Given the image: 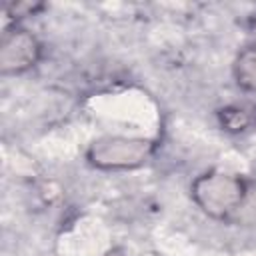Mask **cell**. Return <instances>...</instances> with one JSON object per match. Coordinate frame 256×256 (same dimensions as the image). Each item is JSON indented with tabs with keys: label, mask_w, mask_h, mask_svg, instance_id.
<instances>
[{
	"label": "cell",
	"mask_w": 256,
	"mask_h": 256,
	"mask_svg": "<svg viewBox=\"0 0 256 256\" xmlns=\"http://www.w3.org/2000/svg\"><path fill=\"white\" fill-rule=\"evenodd\" d=\"M220 122L228 132H242V130H246L250 126L252 118L244 108L228 106V108L220 110Z\"/></svg>",
	"instance_id": "obj_5"
},
{
	"label": "cell",
	"mask_w": 256,
	"mask_h": 256,
	"mask_svg": "<svg viewBox=\"0 0 256 256\" xmlns=\"http://www.w3.org/2000/svg\"><path fill=\"white\" fill-rule=\"evenodd\" d=\"M156 144L148 138L134 136H100L88 150L86 160L100 170H126L138 168L150 160Z\"/></svg>",
	"instance_id": "obj_2"
},
{
	"label": "cell",
	"mask_w": 256,
	"mask_h": 256,
	"mask_svg": "<svg viewBox=\"0 0 256 256\" xmlns=\"http://www.w3.org/2000/svg\"><path fill=\"white\" fill-rule=\"evenodd\" d=\"M42 56L40 40L22 28L6 30L0 42V72L22 74L38 64Z\"/></svg>",
	"instance_id": "obj_3"
},
{
	"label": "cell",
	"mask_w": 256,
	"mask_h": 256,
	"mask_svg": "<svg viewBox=\"0 0 256 256\" xmlns=\"http://www.w3.org/2000/svg\"><path fill=\"white\" fill-rule=\"evenodd\" d=\"M248 184L230 172L224 170H208L200 174L192 186L194 204L214 220H230L238 206L244 200Z\"/></svg>",
	"instance_id": "obj_1"
},
{
	"label": "cell",
	"mask_w": 256,
	"mask_h": 256,
	"mask_svg": "<svg viewBox=\"0 0 256 256\" xmlns=\"http://www.w3.org/2000/svg\"><path fill=\"white\" fill-rule=\"evenodd\" d=\"M234 80L246 92H256V44L246 46L238 52L234 66Z\"/></svg>",
	"instance_id": "obj_4"
},
{
	"label": "cell",
	"mask_w": 256,
	"mask_h": 256,
	"mask_svg": "<svg viewBox=\"0 0 256 256\" xmlns=\"http://www.w3.org/2000/svg\"><path fill=\"white\" fill-rule=\"evenodd\" d=\"M144 256H156V254H144Z\"/></svg>",
	"instance_id": "obj_7"
},
{
	"label": "cell",
	"mask_w": 256,
	"mask_h": 256,
	"mask_svg": "<svg viewBox=\"0 0 256 256\" xmlns=\"http://www.w3.org/2000/svg\"><path fill=\"white\" fill-rule=\"evenodd\" d=\"M254 24H256V22H254Z\"/></svg>",
	"instance_id": "obj_8"
},
{
	"label": "cell",
	"mask_w": 256,
	"mask_h": 256,
	"mask_svg": "<svg viewBox=\"0 0 256 256\" xmlns=\"http://www.w3.org/2000/svg\"><path fill=\"white\" fill-rule=\"evenodd\" d=\"M232 222H242V224H252L256 222V184H248L246 194L234 216L230 218Z\"/></svg>",
	"instance_id": "obj_6"
}]
</instances>
